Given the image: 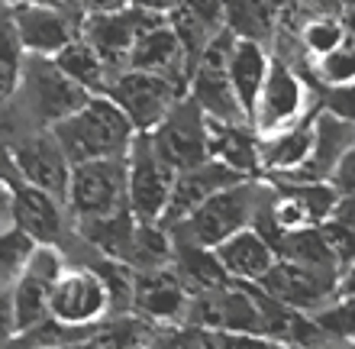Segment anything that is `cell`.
<instances>
[{"label": "cell", "instance_id": "obj_21", "mask_svg": "<svg viewBox=\"0 0 355 349\" xmlns=\"http://www.w3.org/2000/svg\"><path fill=\"white\" fill-rule=\"evenodd\" d=\"M317 107L307 110L291 126H284V130L271 133V136H259L262 139V178H288V175H294L307 162L310 146H313Z\"/></svg>", "mask_w": 355, "mask_h": 349}, {"label": "cell", "instance_id": "obj_34", "mask_svg": "<svg viewBox=\"0 0 355 349\" xmlns=\"http://www.w3.org/2000/svg\"><path fill=\"white\" fill-rule=\"evenodd\" d=\"M320 233L327 239L329 253H333V259H336V265H339V272L352 269L355 265V223H349V220L333 214L329 220L320 223Z\"/></svg>", "mask_w": 355, "mask_h": 349}, {"label": "cell", "instance_id": "obj_18", "mask_svg": "<svg viewBox=\"0 0 355 349\" xmlns=\"http://www.w3.org/2000/svg\"><path fill=\"white\" fill-rule=\"evenodd\" d=\"M130 65L132 68H146V71H155V75H165L168 81H175L181 91L187 87V78H191V65H187V56L181 49V39L175 36L168 17L155 19L130 52Z\"/></svg>", "mask_w": 355, "mask_h": 349}, {"label": "cell", "instance_id": "obj_32", "mask_svg": "<svg viewBox=\"0 0 355 349\" xmlns=\"http://www.w3.org/2000/svg\"><path fill=\"white\" fill-rule=\"evenodd\" d=\"M310 71H313V81H317L323 91L327 87H343L355 81V46L352 42H343L339 49L327 52L320 58H307Z\"/></svg>", "mask_w": 355, "mask_h": 349}, {"label": "cell", "instance_id": "obj_38", "mask_svg": "<svg viewBox=\"0 0 355 349\" xmlns=\"http://www.w3.org/2000/svg\"><path fill=\"white\" fill-rule=\"evenodd\" d=\"M13 194H17V185L0 175V233L13 230Z\"/></svg>", "mask_w": 355, "mask_h": 349}, {"label": "cell", "instance_id": "obj_1", "mask_svg": "<svg viewBox=\"0 0 355 349\" xmlns=\"http://www.w3.org/2000/svg\"><path fill=\"white\" fill-rule=\"evenodd\" d=\"M91 91L71 81L49 56H26L17 91L3 110H13L29 130H49L85 104Z\"/></svg>", "mask_w": 355, "mask_h": 349}, {"label": "cell", "instance_id": "obj_44", "mask_svg": "<svg viewBox=\"0 0 355 349\" xmlns=\"http://www.w3.org/2000/svg\"><path fill=\"white\" fill-rule=\"evenodd\" d=\"M7 3H49V7H68V10H78L75 0H7ZM85 17V13H81Z\"/></svg>", "mask_w": 355, "mask_h": 349}, {"label": "cell", "instance_id": "obj_40", "mask_svg": "<svg viewBox=\"0 0 355 349\" xmlns=\"http://www.w3.org/2000/svg\"><path fill=\"white\" fill-rule=\"evenodd\" d=\"M75 3L85 17H91V13H113V10L130 7V0H75Z\"/></svg>", "mask_w": 355, "mask_h": 349}, {"label": "cell", "instance_id": "obj_6", "mask_svg": "<svg viewBox=\"0 0 355 349\" xmlns=\"http://www.w3.org/2000/svg\"><path fill=\"white\" fill-rule=\"evenodd\" d=\"M175 169L159 155L149 133H136L126 149V204L136 220H159L168 210Z\"/></svg>", "mask_w": 355, "mask_h": 349}, {"label": "cell", "instance_id": "obj_9", "mask_svg": "<svg viewBox=\"0 0 355 349\" xmlns=\"http://www.w3.org/2000/svg\"><path fill=\"white\" fill-rule=\"evenodd\" d=\"M149 136L159 155L175 171L210 159V123H207L204 110L187 94L178 97L175 107L149 130Z\"/></svg>", "mask_w": 355, "mask_h": 349}, {"label": "cell", "instance_id": "obj_5", "mask_svg": "<svg viewBox=\"0 0 355 349\" xmlns=\"http://www.w3.org/2000/svg\"><path fill=\"white\" fill-rule=\"evenodd\" d=\"M103 94L120 107L123 117L132 123V130L149 133L152 126L175 107V101L184 94V91H181L175 81H168L165 75L126 65V68H116L110 75Z\"/></svg>", "mask_w": 355, "mask_h": 349}, {"label": "cell", "instance_id": "obj_10", "mask_svg": "<svg viewBox=\"0 0 355 349\" xmlns=\"http://www.w3.org/2000/svg\"><path fill=\"white\" fill-rule=\"evenodd\" d=\"M65 265H68V259L58 246L36 243V249L29 253L19 278L10 284V304H13L17 337L49 317V294H52V284H55V278L62 275Z\"/></svg>", "mask_w": 355, "mask_h": 349}, {"label": "cell", "instance_id": "obj_3", "mask_svg": "<svg viewBox=\"0 0 355 349\" xmlns=\"http://www.w3.org/2000/svg\"><path fill=\"white\" fill-rule=\"evenodd\" d=\"M49 133L58 139L65 155L75 162L110 159V155H126L132 136V123L123 117V110L113 104L107 94H91L75 114L49 126Z\"/></svg>", "mask_w": 355, "mask_h": 349}, {"label": "cell", "instance_id": "obj_25", "mask_svg": "<svg viewBox=\"0 0 355 349\" xmlns=\"http://www.w3.org/2000/svg\"><path fill=\"white\" fill-rule=\"evenodd\" d=\"M275 253L278 259H288V262H297V265H307V269H317V272H339L336 259L329 253L327 239L320 233V227H294V230H281L275 239Z\"/></svg>", "mask_w": 355, "mask_h": 349}, {"label": "cell", "instance_id": "obj_31", "mask_svg": "<svg viewBox=\"0 0 355 349\" xmlns=\"http://www.w3.org/2000/svg\"><path fill=\"white\" fill-rule=\"evenodd\" d=\"M168 23H171V29H175V36L181 39V49H184L187 65H191V68H194V62L200 58V52L210 46V39L220 33L216 26H210L204 17H197L194 10H187V7L171 10Z\"/></svg>", "mask_w": 355, "mask_h": 349}, {"label": "cell", "instance_id": "obj_17", "mask_svg": "<svg viewBox=\"0 0 355 349\" xmlns=\"http://www.w3.org/2000/svg\"><path fill=\"white\" fill-rule=\"evenodd\" d=\"M245 175L239 171L226 169L223 162L216 159H207V162H197L191 169H181L175 171V185H171V198H168V210H165V217L162 223L171 227L178 220H184L191 210H197L204 204L207 198H214L216 191L230 188L236 181H243Z\"/></svg>", "mask_w": 355, "mask_h": 349}, {"label": "cell", "instance_id": "obj_22", "mask_svg": "<svg viewBox=\"0 0 355 349\" xmlns=\"http://www.w3.org/2000/svg\"><path fill=\"white\" fill-rule=\"evenodd\" d=\"M210 123V159L223 162L226 169L239 171L245 178H262V139L252 123Z\"/></svg>", "mask_w": 355, "mask_h": 349}, {"label": "cell", "instance_id": "obj_16", "mask_svg": "<svg viewBox=\"0 0 355 349\" xmlns=\"http://www.w3.org/2000/svg\"><path fill=\"white\" fill-rule=\"evenodd\" d=\"M71 214H68L65 201L49 194V191L17 181V194H13V227L42 246H58L65 249V239L71 236L68 230Z\"/></svg>", "mask_w": 355, "mask_h": 349}, {"label": "cell", "instance_id": "obj_33", "mask_svg": "<svg viewBox=\"0 0 355 349\" xmlns=\"http://www.w3.org/2000/svg\"><path fill=\"white\" fill-rule=\"evenodd\" d=\"M33 249H36V243L23 230L13 227L7 233H0V291H10V284L19 278Z\"/></svg>", "mask_w": 355, "mask_h": 349}, {"label": "cell", "instance_id": "obj_12", "mask_svg": "<svg viewBox=\"0 0 355 349\" xmlns=\"http://www.w3.org/2000/svg\"><path fill=\"white\" fill-rule=\"evenodd\" d=\"M191 288L181 278L175 265H162V269H146L136 272L132 278V314H139L142 321L152 327H181L191 304Z\"/></svg>", "mask_w": 355, "mask_h": 349}, {"label": "cell", "instance_id": "obj_36", "mask_svg": "<svg viewBox=\"0 0 355 349\" xmlns=\"http://www.w3.org/2000/svg\"><path fill=\"white\" fill-rule=\"evenodd\" d=\"M329 185L336 188L339 198H346V194H355V139H352V146L343 152L339 165L333 169V175H329Z\"/></svg>", "mask_w": 355, "mask_h": 349}, {"label": "cell", "instance_id": "obj_20", "mask_svg": "<svg viewBox=\"0 0 355 349\" xmlns=\"http://www.w3.org/2000/svg\"><path fill=\"white\" fill-rule=\"evenodd\" d=\"M214 253L223 265V272L230 275V282H262V275L278 259L271 239L259 227L236 230L220 246H214Z\"/></svg>", "mask_w": 355, "mask_h": 349}, {"label": "cell", "instance_id": "obj_35", "mask_svg": "<svg viewBox=\"0 0 355 349\" xmlns=\"http://www.w3.org/2000/svg\"><path fill=\"white\" fill-rule=\"evenodd\" d=\"M320 104L355 126V81L352 85H343V87H327V97H323Z\"/></svg>", "mask_w": 355, "mask_h": 349}, {"label": "cell", "instance_id": "obj_37", "mask_svg": "<svg viewBox=\"0 0 355 349\" xmlns=\"http://www.w3.org/2000/svg\"><path fill=\"white\" fill-rule=\"evenodd\" d=\"M181 7L194 10L197 17H204L210 26L223 29V0H181Z\"/></svg>", "mask_w": 355, "mask_h": 349}, {"label": "cell", "instance_id": "obj_39", "mask_svg": "<svg viewBox=\"0 0 355 349\" xmlns=\"http://www.w3.org/2000/svg\"><path fill=\"white\" fill-rule=\"evenodd\" d=\"M13 337H17V323H13L10 291H0V343H10Z\"/></svg>", "mask_w": 355, "mask_h": 349}, {"label": "cell", "instance_id": "obj_42", "mask_svg": "<svg viewBox=\"0 0 355 349\" xmlns=\"http://www.w3.org/2000/svg\"><path fill=\"white\" fill-rule=\"evenodd\" d=\"M304 10H310V13H343V7H346L349 0H297Z\"/></svg>", "mask_w": 355, "mask_h": 349}, {"label": "cell", "instance_id": "obj_7", "mask_svg": "<svg viewBox=\"0 0 355 349\" xmlns=\"http://www.w3.org/2000/svg\"><path fill=\"white\" fill-rule=\"evenodd\" d=\"M49 317L65 323V327L94 330L103 317H110V291H107L103 275L91 262H68L52 284V294H49Z\"/></svg>", "mask_w": 355, "mask_h": 349}, {"label": "cell", "instance_id": "obj_19", "mask_svg": "<svg viewBox=\"0 0 355 349\" xmlns=\"http://www.w3.org/2000/svg\"><path fill=\"white\" fill-rule=\"evenodd\" d=\"M352 139H355L352 123L343 120L339 114H333V110H327V107L320 104L317 120H313V146H310V155L294 175H288V178L329 181V175H333V169L339 165L343 152L352 146Z\"/></svg>", "mask_w": 355, "mask_h": 349}, {"label": "cell", "instance_id": "obj_15", "mask_svg": "<svg viewBox=\"0 0 355 349\" xmlns=\"http://www.w3.org/2000/svg\"><path fill=\"white\" fill-rule=\"evenodd\" d=\"M255 284H262L271 298H278L288 307H297L304 314L320 311L323 304L339 294L336 272H317V269L288 262V259H275V265L262 275V282Z\"/></svg>", "mask_w": 355, "mask_h": 349}, {"label": "cell", "instance_id": "obj_43", "mask_svg": "<svg viewBox=\"0 0 355 349\" xmlns=\"http://www.w3.org/2000/svg\"><path fill=\"white\" fill-rule=\"evenodd\" d=\"M336 217H343V220H349V223H355V194H346V198H339Z\"/></svg>", "mask_w": 355, "mask_h": 349}, {"label": "cell", "instance_id": "obj_11", "mask_svg": "<svg viewBox=\"0 0 355 349\" xmlns=\"http://www.w3.org/2000/svg\"><path fill=\"white\" fill-rule=\"evenodd\" d=\"M7 146H10V159H13V169H17L19 181L36 185V188L65 201L68 178H71V159L65 155V149L58 146V139L52 133L23 130Z\"/></svg>", "mask_w": 355, "mask_h": 349}, {"label": "cell", "instance_id": "obj_13", "mask_svg": "<svg viewBox=\"0 0 355 349\" xmlns=\"http://www.w3.org/2000/svg\"><path fill=\"white\" fill-rule=\"evenodd\" d=\"M17 36L26 56H55L81 33V10L49 7V3H10Z\"/></svg>", "mask_w": 355, "mask_h": 349}, {"label": "cell", "instance_id": "obj_30", "mask_svg": "<svg viewBox=\"0 0 355 349\" xmlns=\"http://www.w3.org/2000/svg\"><path fill=\"white\" fill-rule=\"evenodd\" d=\"M310 317L327 340L355 343V291H339L333 301H327Z\"/></svg>", "mask_w": 355, "mask_h": 349}, {"label": "cell", "instance_id": "obj_24", "mask_svg": "<svg viewBox=\"0 0 355 349\" xmlns=\"http://www.w3.org/2000/svg\"><path fill=\"white\" fill-rule=\"evenodd\" d=\"M223 26L236 39H255L271 49L278 33V7L271 0H223Z\"/></svg>", "mask_w": 355, "mask_h": 349}, {"label": "cell", "instance_id": "obj_4", "mask_svg": "<svg viewBox=\"0 0 355 349\" xmlns=\"http://www.w3.org/2000/svg\"><path fill=\"white\" fill-rule=\"evenodd\" d=\"M65 207L71 223L110 217L126 204V155L91 159L71 165V178L65 191Z\"/></svg>", "mask_w": 355, "mask_h": 349}, {"label": "cell", "instance_id": "obj_26", "mask_svg": "<svg viewBox=\"0 0 355 349\" xmlns=\"http://www.w3.org/2000/svg\"><path fill=\"white\" fill-rule=\"evenodd\" d=\"M52 58H55V65L62 68L71 81H78V85L85 87V91H91V94H103V87H107V81H110V75H113V68L103 62L101 52H97L81 33H78L65 49H58Z\"/></svg>", "mask_w": 355, "mask_h": 349}, {"label": "cell", "instance_id": "obj_28", "mask_svg": "<svg viewBox=\"0 0 355 349\" xmlns=\"http://www.w3.org/2000/svg\"><path fill=\"white\" fill-rule=\"evenodd\" d=\"M288 33H294L300 52L307 58L327 56V52H333V49H339L346 42V26H343V19L336 13H307Z\"/></svg>", "mask_w": 355, "mask_h": 349}, {"label": "cell", "instance_id": "obj_29", "mask_svg": "<svg viewBox=\"0 0 355 349\" xmlns=\"http://www.w3.org/2000/svg\"><path fill=\"white\" fill-rule=\"evenodd\" d=\"M23 58H26V49H23V42H19V36H17L10 3L0 0V110L10 104V97L17 91L19 71H23Z\"/></svg>", "mask_w": 355, "mask_h": 349}, {"label": "cell", "instance_id": "obj_8", "mask_svg": "<svg viewBox=\"0 0 355 349\" xmlns=\"http://www.w3.org/2000/svg\"><path fill=\"white\" fill-rule=\"evenodd\" d=\"M313 110V101H310V91L304 85V78L297 75V68L278 58L271 52V68L265 75V85L259 91V101L252 107V130L259 136H271V133L284 130L294 120Z\"/></svg>", "mask_w": 355, "mask_h": 349}, {"label": "cell", "instance_id": "obj_41", "mask_svg": "<svg viewBox=\"0 0 355 349\" xmlns=\"http://www.w3.org/2000/svg\"><path fill=\"white\" fill-rule=\"evenodd\" d=\"M130 7H139L146 13H159V17H168L171 10L181 7V0H130Z\"/></svg>", "mask_w": 355, "mask_h": 349}, {"label": "cell", "instance_id": "obj_14", "mask_svg": "<svg viewBox=\"0 0 355 349\" xmlns=\"http://www.w3.org/2000/svg\"><path fill=\"white\" fill-rule=\"evenodd\" d=\"M162 19L159 13H146L139 7H123L113 10V13H91V17L81 19V36L91 42L101 58L116 71V68L130 65V52L136 46V39L146 33V29Z\"/></svg>", "mask_w": 355, "mask_h": 349}, {"label": "cell", "instance_id": "obj_2", "mask_svg": "<svg viewBox=\"0 0 355 349\" xmlns=\"http://www.w3.org/2000/svg\"><path fill=\"white\" fill-rule=\"evenodd\" d=\"M265 191H268V178H243L230 185V188L216 191L214 198H207L184 220L171 223L168 227L171 239L214 249V246L223 243L226 236H233L236 230L252 227L265 201Z\"/></svg>", "mask_w": 355, "mask_h": 349}, {"label": "cell", "instance_id": "obj_27", "mask_svg": "<svg viewBox=\"0 0 355 349\" xmlns=\"http://www.w3.org/2000/svg\"><path fill=\"white\" fill-rule=\"evenodd\" d=\"M181 278L187 282L191 291H210V288H223L230 284V275L223 272V265L216 259L214 249L207 246H191V243H175V259H171Z\"/></svg>", "mask_w": 355, "mask_h": 349}, {"label": "cell", "instance_id": "obj_45", "mask_svg": "<svg viewBox=\"0 0 355 349\" xmlns=\"http://www.w3.org/2000/svg\"><path fill=\"white\" fill-rule=\"evenodd\" d=\"M339 291H355V265L339 275Z\"/></svg>", "mask_w": 355, "mask_h": 349}, {"label": "cell", "instance_id": "obj_23", "mask_svg": "<svg viewBox=\"0 0 355 349\" xmlns=\"http://www.w3.org/2000/svg\"><path fill=\"white\" fill-rule=\"evenodd\" d=\"M271 68V49L255 39H233L230 58H226V75L233 85V94L245 117H252V107L259 101V91L265 85V75Z\"/></svg>", "mask_w": 355, "mask_h": 349}]
</instances>
